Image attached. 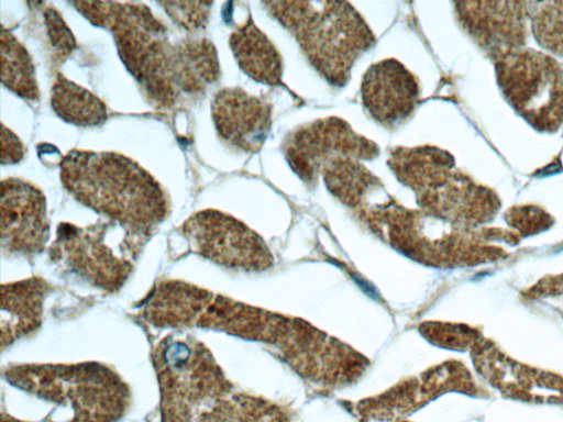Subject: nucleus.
<instances>
[{"mask_svg":"<svg viewBox=\"0 0 563 422\" xmlns=\"http://www.w3.org/2000/svg\"><path fill=\"white\" fill-rule=\"evenodd\" d=\"M162 422H253L254 402L230 382L199 341L165 337L153 351Z\"/></svg>","mask_w":563,"mask_h":422,"instance_id":"f257e3e1","label":"nucleus"},{"mask_svg":"<svg viewBox=\"0 0 563 422\" xmlns=\"http://www.w3.org/2000/svg\"><path fill=\"white\" fill-rule=\"evenodd\" d=\"M44 20L52 46L62 59L66 58L76 47L73 32L54 7L45 9Z\"/></svg>","mask_w":563,"mask_h":422,"instance_id":"393cba45","label":"nucleus"},{"mask_svg":"<svg viewBox=\"0 0 563 422\" xmlns=\"http://www.w3.org/2000/svg\"><path fill=\"white\" fill-rule=\"evenodd\" d=\"M191 251L218 265L244 270L271 262L262 238L235 218L213 209L198 211L180 226Z\"/></svg>","mask_w":563,"mask_h":422,"instance_id":"9b49d317","label":"nucleus"},{"mask_svg":"<svg viewBox=\"0 0 563 422\" xmlns=\"http://www.w3.org/2000/svg\"><path fill=\"white\" fill-rule=\"evenodd\" d=\"M472 352L478 373L503 395L527 402L563 404V377L520 364L484 338Z\"/></svg>","mask_w":563,"mask_h":422,"instance_id":"4468645a","label":"nucleus"},{"mask_svg":"<svg viewBox=\"0 0 563 422\" xmlns=\"http://www.w3.org/2000/svg\"><path fill=\"white\" fill-rule=\"evenodd\" d=\"M1 164H15L19 163L25 154V147L20 138L9 130L3 123L1 124Z\"/></svg>","mask_w":563,"mask_h":422,"instance_id":"a878e982","label":"nucleus"},{"mask_svg":"<svg viewBox=\"0 0 563 422\" xmlns=\"http://www.w3.org/2000/svg\"><path fill=\"white\" fill-rule=\"evenodd\" d=\"M1 81L4 87L26 100H38L35 68L26 48L1 26Z\"/></svg>","mask_w":563,"mask_h":422,"instance_id":"412c9836","label":"nucleus"},{"mask_svg":"<svg viewBox=\"0 0 563 422\" xmlns=\"http://www.w3.org/2000/svg\"><path fill=\"white\" fill-rule=\"evenodd\" d=\"M49 236L46 200L33 184L19 178L1 181V243L12 254L41 253Z\"/></svg>","mask_w":563,"mask_h":422,"instance_id":"ddd939ff","label":"nucleus"},{"mask_svg":"<svg viewBox=\"0 0 563 422\" xmlns=\"http://www.w3.org/2000/svg\"><path fill=\"white\" fill-rule=\"evenodd\" d=\"M498 85L512 108L534 129L555 132L563 123V68L548 54L519 48L495 62Z\"/></svg>","mask_w":563,"mask_h":422,"instance_id":"1a4fd4ad","label":"nucleus"},{"mask_svg":"<svg viewBox=\"0 0 563 422\" xmlns=\"http://www.w3.org/2000/svg\"><path fill=\"white\" fill-rule=\"evenodd\" d=\"M387 164L396 178L413 191L423 212L454 225L478 227L500 208L492 189L459 169L452 155L439 147H396Z\"/></svg>","mask_w":563,"mask_h":422,"instance_id":"20e7f679","label":"nucleus"},{"mask_svg":"<svg viewBox=\"0 0 563 422\" xmlns=\"http://www.w3.org/2000/svg\"><path fill=\"white\" fill-rule=\"evenodd\" d=\"M529 18L540 46L563 57V1H529Z\"/></svg>","mask_w":563,"mask_h":422,"instance_id":"4be33fe9","label":"nucleus"},{"mask_svg":"<svg viewBox=\"0 0 563 422\" xmlns=\"http://www.w3.org/2000/svg\"><path fill=\"white\" fill-rule=\"evenodd\" d=\"M158 4L175 24L187 31H197L207 25L212 2L161 1Z\"/></svg>","mask_w":563,"mask_h":422,"instance_id":"5701e85b","label":"nucleus"},{"mask_svg":"<svg viewBox=\"0 0 563 422\" xmlns=\"http://www.w3.org/2000/svg\"><path fill=\"white\" fill-rule=\"evenodd\" d=\"M3 376L16 388L69 408L68 422H117L130 406L128 385L100 363L14 365Z\"/></svg>","mask_w":563,"mask_h":422,"instance_id":"423d86ee","label":"nucleus"},{"mask_svg":"<svg viewBox=\"0 0 563 422\" xmlns=\"http://www.w3.org/2000/svg\"><path fill=\"white\" fill-rule=\"evenodd\" d=\"M454 12L461 26L494 62L525 46L529 1H459Z\"/></svg>","mask_w":563,"mask_h":422,"instance_id":"f8f14e48","label":"nucleus"},{"mask_svg":"<svg viewBox=\"0 0 563 422\" xmlns=\"http://www.w3.org/2000/svg\"><path fill=\"white\" fill-rule=\"evenodd\" d=\"M60 181L78 202L124 225L152 230L168 212L158 181L118 153L73 149L60 160Z\"/></svg>","mask_w":563,"mask_h":422,"instance_id":"f03ea898","label":"nucleus"},{"mask_svg":"<svg viewBox=\"0 0 563 422\" xmlns=\"http://www.w3.org/2000/svg\"><path fill=\"white\" fill-rule=\"evenodd\" d=\"M361 95L367 113L379 124L393 126L415 111L420 88L416 76L402 63L385 58L366 69Z\"/></svg>","mask_w":563,"mask_h":422,"instance_id":"2eb2a0df","label":"nucleus"},{"mask_svg":"<svg viewBox=\"0 0 563 422\" xmlns=\"http://www.w3.org/2000/svg\"><path fill=\"white\" fill-rule=\"evenodd\" d=\"M2 422H23L18 419H14L5 413H2Z\"/></svg>","mask_w":563,"mask_h":422,"instance_id":"bb28decb","label":"nucleus"},{"mask_svg":"<svg viewBox=\"0 0 563 422\" xmlns=\"http://www.w3.org/2000/svg\"><path fill=\"white\" fill-rule=\"evenodd\" d=\"M211 116L223 141L240 151L255 153L269 133L272 106L240 87H225L212 99Z\"/></svg>","mask_w":563,"mask_h":422,"instance_id":"dca6fc26","label":"nucleus"},{"mask_svg":"<svg viewBox=\"0 0 563 422\" xmlns=\"http://www.w3.org/2000/svg\"><path fill=\"white\" fill-rule=\"evenodd\" d=\"M90 23L112 32L119 56L146 96L159 107L179 97L175 79V45L165 25L142 3L73 1Z\"/></svg>","mask_w":563,"mask_h":422,"instance_id":"39448f33","label":"nucleus"},{"mask_svg":"<svg viewBox=\"0 0 563 422\" xmlns=\"http://www.w3.org/2000/svg\"><path fill=\"white\" fill-rule=\"evenodd\" d=\"M219 77L220 64L212 42L183 40L175 45V78L180 93H200Z\"/></svg>","mask_w":563,"mask_h":422,"instance_id":"6ab92c4d","label":"nucleus"},{"mask_svg":"<svg viewBox=\"0 0 563 422\" xmlns=\"http://www.w3.org/2000/svg\"><path fill=\"white\" fill-rule=\"evenodd\" d=\"M51 106L58 118L78 126L100 125L108 119L106 104L63 74H57L52 86Z\"/></svg>","mask_w":563,"mask_h":422,"instance_id":"aec40b11","label":"nucleus"},{"mask_svg":"<svg viewBox=\"0 0 563 422\" xmlns=\"http://www.w3.org/2000/svg\"><path fill=\"white\" fill-rule=\"evenodd\" d=\"M285 157L294 173L309 186L318 184L323 168L333 159L371 160L378 145L355 132L344 120L328 116L301 125L285 141Z\"/></svg>","mask_w":563,"mask_h":422,"instance_id":"9d476101","label":"nucleus"},{"mask_svg":"<svg viewBox=\"0 0 563 422\" xmlns=\"http://www.w3.org/2000/svg\"><path fill=\"white\" fill-rule=\"evenodd\" d=\"M268 13L288 30L310 65L331 85L350 80L357 58L375 44L361 13L342 1H264Z\"/></svg>","mask_w":563,"mask_h":422,"instance_id":"7ed1b4c3","label":"nucleus"},{"mask_svg":"<svg viewBox=\"0 0 563 422\" xmlns=\"http://www.w3.org/2000/svg\"><path fill=\"white\" fill-rule=\"evenodd\" d=\"M142 318L157 327H201L257 338L263 315L254 308L181 280L158 281L142 303Z\"/></svg>","mask_w":563,"mask_h":422,"instance_id":"6e6552de","label":"nucleus"},{"mask_svg":"<svg viewBox=\"0 0 563 422\" xmlns=\"http://www.w3.org/2000/svg\"><path fill=\"white\" fill-rule=\"evenodd\" d=\"M49 290V285L40 277L2 285V348L40 327L43 302Z\"/></svg>","mask_w":563,"mask_h":422,"instance_id":"f3484780","label":"nucleus"},{"mask_svg":"<svg viewBox=\"0 0 563 422\" xmlns=\"http://www.w3.org/2000/svg\"><path fill=\"white\" fill-rule=\"evenodd\" d=\"M509 226L515 227L521 235H531L548 229L552 218L537 206H517L506 213Z\"/></svg>","mask_w":563,"mask_h":422,"instance_id":"b1692460","label":"nucleus"},{"mask_svg":"<svg viewBox=\"0 0 563 422\" xmlns=\"http://www.w3.org/2000/svg\"><path fill=\"white\" fill-rule=\"evenodd\" d=\"M150 236L151 230L112 220L86 227L63 223L57 229L49 255L92 286L112 292L126 281Z\"/></svg>","mask_w":563,"mask_h":422,"instance_id":"0eeeda50","label":"nucleus"},{"mask_svg":"<svg viewBox=\"0 0 563 422\" xmlns=\"http://www.w3.org/2000/svg\"><path fill=\"white\" fill-rule=\"evenodd\" d=\"M229 45L239 67L253 80L267 86L283 84V58L251 16L231 33Z\"/></svg>","mask_w":563,"mask_h":422,"instance_id":"a211bd4d","label":"nucleus"}]
</instances>
